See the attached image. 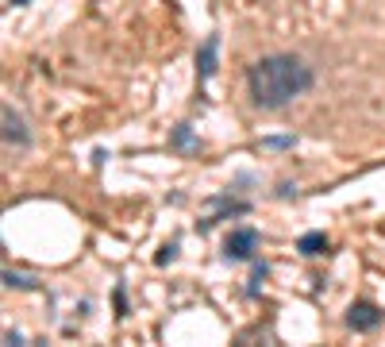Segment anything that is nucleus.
Instances as JSON below:
<instances>
[{
  "instance_id": "obj_1",
  "label": "nucleus",
  "mask_w": 385,
  "mask_h": 347,
  "mask_svg": "<svg viewBox=\"0 0 385 347\" xmlns=\"http://www.w3.org/2000/svg\"><path fill=\"white\" fill-rule=\"evenodd\" d=\"M247 89L258 108H285L312 89V66L297 54H266L247 70Z\"/></svg>"
},
{
  "instance_id": "obj_2",
  "label": "nucleus",
  "mask_w": 385,
  "mask_h": 347,
  "mask_svg": "<svg viewBox=\"0 0 385 347\" xmlns=\"http://www.w3.org/2000/svg\"><path fill=\"white\" fill-rule=\"evenodd\" d=\"M255 247H258V232L255 228H239V232L228 236V243H223V255L228 259H250Z\"/></svg>"
},
{
  "instance_id": "obj_7",
  "label": "nucleus",
  "mask_w": 385,
  "mask_h": 347,
  "mask_svg": "<svg viewBox=\"0 0 385 347\" xmlns=\"http://www.w3.org/2000/svg\"><path fill=\"white\" fill-rule=\"evenodd\" d=\"M16 4H27V0H16Z\"/></svg>"
},
{
  "instance_id": "obj_5",
  "label": "nucleus",
  "mask_w": 385,
  "mask_h": 347,
  "mask_svg": "<svg viewBox=\"0 0 385 347\" xmlns=\"http://www.w3.org/2000/svg\"><path fill=\"white\" fill-rule=\"evenodd\" d=\"M297 251H300V255H324V251H327V236H324V232H305L300 243H297Z\"/></svg>"
},
{
  "instance_id": "obj_6",
  "label": "nucleus",
  "mask_w": 385,
  "mask_h": 347,
  "mask_svg": "<svg viewBox=\"0 0 385 347\" xmlns=\"http://www.w3.org/2000/svg\"><path fill=\"white\" fill-rule=\"evenodd\" d=\"M196 70H201V78H212V70H216V35L204 39V51L196 54Z\"/></svg>"
},
{
  "instance_id": "obj_3",
  "label": "nucleus",
  "mask_w": 385,
  "mask_h": 347,
  "mask_svg": "<svg viewBox=\"0 0 385 347\" xmlns=\"http://www.w3.org/2000/svg\"><path fill=\"white\" fill-rule=\"evenodd\" d=\"M347 324L354 328V332H374V328L381 324V309L370 305V301H359L347 309Z\"/></svg>"
},
{
  "instance_id": "obj_4",
  "label": "nucleus",
  "mask_w": 385,
  "mask_h": 347,
  "mask_svg": "<svg viewBox=\"0 0 385 347\" xmlns=\"http://www.w3.org/2000/svg\"><path fill=\"white\" fill-rule=\"evenodd\" d=\"M4 143L12 147V143H27V128H23V116H16L12 108H4Z\"/></svg>"
}]
</instances>
